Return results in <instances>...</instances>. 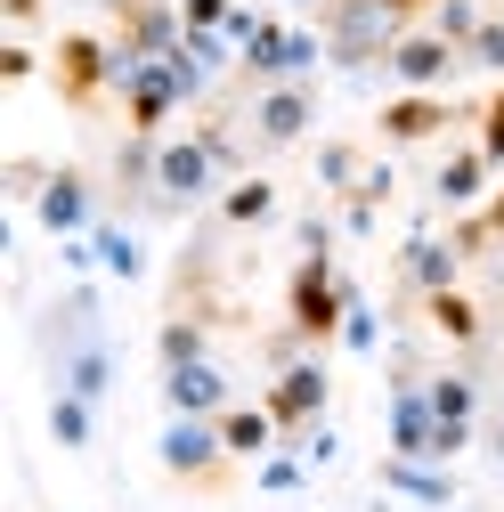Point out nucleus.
Masks as SVG:
<instances>
[{
	"label": "nucleus",
	"instance_id": "obj_27",
	"mask_svg": "<svg viewBox=\"0 0 504 512\" xmlns=\"http://www.w3.org/2000/svg\"><path fill=\"white\" fill-rule=\"evenodd\" d=\"M358 179H366L358 147H350V139H326V147H318V187H326V196H350Z\"/></svg>",
	"mask_w": 504,
	"mask_h": 512
},
{
	"label": "nucleus",
	"instance_id": "obj_22",
	"mask_svg": "<svg viewBox=\"0 0 504 512\" xmlns=\"http://www.w3.org/2000/svg\"><path fill=\"white\" fill-rule=\"evenodd\" d=\"M269 212H277V179H261V171H244L228 196H220V220L228 228H261Z\"/></svg>",
	"mask_w": 504,
	"mask_h": 512
},
{
	"label": "nucleus",
	"instance_id": "obj_18",
	"mask_svg": "<svg viewBox=\"0 0 504 512\" xmlns=\"http://www.w3.org/2000/svg\"><path fill=\"white\" fill-rule=\"evenodd\" d=\"M57 391H82V399H106L114 391V350L90 334V342H74L66 358H57Z\"/></svg>",
	"mask_w": 504,
	"mask_h": 512
},
{
	"label": "nucleus",
	"instance_id": "obj_1",
	"mask_svg": "<svg viewBox=\"0 0 504 512\" xmlns=\"http://www.w3.org/2000/svg\"><path fill=\"white\" fill-rule=\"evenodd\" d=\"M244 171V155H236V139L220 131H196V139H163V163H155V204L163 212H187V204H204L220 179H236Z\"/></svg>",
	"mask_w": 504,
	"mask_h": 512
},
{
	"label": "nucleus",
	"instance_id": "obj_31",
	"mask_svg": "<svg viewBox=\"0 0 504 512\" xmlns=\"http://www.w3.org/2000/svg\"><path fill=\"white\" fill-rule=\"evenodd\" d=\"M187 57H196L204 74H228V66H236V41H228V33H187Z\"/></svg>",
	"mask_w": 504,
	"mask_h": 512
},
{
	"label": "nucleus",
	"instance_id": "obj_34",
	"mask_svg": "<svg viewBox=\"0 0 504 512\" xmlns=\"http://www.w3.org/2000/svg\"><path fill=\"white\" fill-rule=\"evenodd\" d=\"M391 187H399V171H391V163H366V179L350 187V196H358V204H374V212H383V196H391Z\"/></svg>",
	"mask_w": 504,
	"mask_h": 512
},
{
	"label": "nucleus",
	"instance_id": "obj_6",
	"mask_svg": "<svg viewBox=\"0 0 504 512\" xmlns=\"http://www.w3.org/2000/svg\"><path fill=\"white\" fill-rule=\"evenodd\" d=\"M261 407L277 415V431H285V439H293V431H309V423H326V407H334V374H326V358H293V366H277Z\"/></svg>",
	"mask_w": 504,
	"mask_h": 512
},
{
	"label": "nucleus",
	"instance_id": "obj_3",
	"mask_svg": "<svg viewBox=\"0 0 504 512\" xmlns=\"http://www.w3.org/2000/svg\"><path fill=\"white\" fill-rule=\"evenodd\" d=\"M350 301H358V285L334 269V252H301V269H293V285H285L293 342H342Z\"/></svg>",
	"mask_w": 504,
	"mask_h": 512
},
{
	"label": "nucleus",
	"instance_id": "obj_19",
	"mask_svg": "<svg viewBox=\"0 0 504 512\" xmlns=\"http://www.w3.org/2000/svg\"><path fill=\"white\" fill-rule=\"evenodd\" d=\"M220 439H228V456L261 464V456H269V447H277L285 431H277V415H269V407H228V415H220Z\"/></svg>",
	"mask_w": 504,
	"mask_h": 512
},
{
	"label": "nucleus",
	"instance_id": "obj_14",
	"mask_svg": "<svg viewBox=\"0 0 504 512\" xmlns=\"http://www.w3.org/2000/svg\"><path fill=\"white\" fill-rule=\"evenodd\" d=\"M163 407H171V415H228L236 391H228V374H220L212 358H196V366H171V374H163Z\"/></svg>",
	"mask_w": 504,
	"mask_h": 512
},
{
	"label": "nucleus",
	"instance_id": "obj_9",
	"mask_svg": "<svg viewBox=\"0 0 504 512\" xmlns=\"http://www.w3.org/2000/svg\"><path fill=\"white\" fill-rule=\"evenodd\" d=\"M383 74H391L399 90H439L448 74H464V49H456L448 33H431V25H407V33L391 41V57H383Z\"/></svg>",
	"mask_w": 504,
	"mask_h": 512
},
{
	"label": "nucleus",
	"instance_id": "obj_25",
	"mask_svg": "<svg viewBox=\"0 0 504 512\" xmlns=\"http://www.w3.org/2000/svg\"><path fill=\"white\" fill-rule=\"evenodd\" d=\"M423 309H431V326H439V334H448V342H464V350L480 342V309L464 301V285H448V293H431Z\"/></svg>",
	"mask_w": 504,
	"mask_h": 512
},
{
	"label": "nucleus",
	"instance_id": "obj_20",
	"mask_svg": "<svg viewBox=\"0 0 504 512\" xmlns=\"http://www.w3.org/2000/svg\"><path fill=\"white\" fill-rule=\"evenodd\" d=\"M90 244H98V269H106V277H122V285H139V277H147V244L122 228V220H98Z\"/></svg>",
	"mask_w": 504,
	"mask_h": 512
},
{
	"label": "nucleus",
	"instance_id": "obj_29",
	"mask_svg": "<svg viewBox=\"0 0 504 512\" xmlns=\"http://www.w3.org/2000/svg\"><path fill=\"white\" fill-rule=\"evenodd\" d=\"M480 25H488V17H480V0H439V9H431V33H448L456 49H464Z\"/></svg>",
	"mask_w": 504,
	"mask_h": 512
},
{
	"label": "nucleus",
	"instance_id": "obj_23",
	"mask_svg": "<svg viewBox=\"0 0 504 512\" xmlns=\"http://www.w3.org/2000/svg\"><path fill=\"white\" fill-rule=\"evenodd\" d=\"M155 358H163V374H171V366H196V358H212V334H204V317H163V334H155Z\"/></svg>",
	"mask_w": 504,
	"mask_h": 512
},
{
	"label": "nucleus",
	"instance_id": "obj_37",
	"mask_svg": "<svg viewBox=\"0 0 504 512\" xmlns=\"http://www.w3.org/2000/svg\"><path fill=\"white\" fill-rule=\"evenodd\" d=\"M0 74H9V82H33V49L9 41V49H0Z\"/></svg>",
	"mask_w": 504,
	"mask_h": 512
},
{
	"label": "nucleus",
	"instance_id": "obj_26",
	"mask_svg": "<svg viewBox=\"0 0 504 512\" xmlns=\"http://www.w3.org/2000/svg\"><path fill=\"white\" fill-rule=\"evenodd\" d=\"M431 407H439V423H472L480 415V382L472 374H431Z\"/></svg>",
	"mask_w": 504,
	"mask_h": 512
},
{
	"label": "nucleus",
	"instance_id": "obj_38",
	"mask_svg": "<svg viewBox=\"0 0 504 512\" xmlns=\"http://www.w3.org/2000/svg\"><path fill=\"white\" fill-rule=\"evenodd\" d=\"M301 252H334V220H301Z\"/></svg>",
	"mask_w": 504,
	"mask_h": 512
},
{
	"label": "nucleus",
	"instance_id": "obj_42",
	"mask_svg": "<svg viewBox=\"0 0 504 512\" xmlns=\"http://www.w3.org/2000/svg\"><path fill=\"white\" fill-rule=\"evenodd\" d=\"M496 106H504V98H496Z\"/></svg>",
	"mask_w": 504,
	"mask_h": 512
},
{
	"label": "nucleus",
	"instance_id": "obj_32",
	"mask_svg": "<svg viewBox=\"0 0 504 512\" xmlns=\"http://www.w3.org/2000/svg\"><path fill=\"white\" fill-rule=\"evenodd\" d=\"M383 342V317H374L366 301H350V317H342V350H374Z\"/></svg>",
	"mask_w": 504,
	"mask_h": 512
},
{
	"label": "nucleus",
	"instance_id": "obj_13",
	"mask_svg": "<svg viewBox=\"0 0 504 512\" xmlns=\"http://www.w3.org/2000/svg\"><path fill=\"white\" fill-rule=\"evenodd\" d=\"M456 277H464V252H456L448 236H407V244H399V285H407L415 301L448 293Z\"/></svg>",
	"mask_w": 504,
	"mask_h": 512
},
{
	"label": "nucleus",
	"instance_id": "obj_28",
	"mask_svg": "<svg viewBox=\"0 0 504 512\" xmlns=\"http://www.w3.org/2000/svg\"><path fill=\"white\" fill-rule=\"evenodd\" d=\"M464 74H504V17H488V25L464 41Z\"/></svg>",
	"mask_w": 504,
	"mask_h": 512
},
{
	"label": "nucleus",
	"instance_id": "obj_4",
	"mask_svg": "<svg viewBox=\"0 0 504 512\" xmlns=\"http://www.w3.org/2000/svg\"><path fill=\"white\" fill-rule=\"evenodd\" d=\"M236 66L261 82V90H269V82H309V74L326 66V33H318V25H277V17H269L261 33L244 41Z\"/></svg>",
	"mask_w": 504,
	"mask_h": 512
},
{
	"label": "nucleus",
	"instance_id": "obj_16",
	"mask_svg": "<svg viewBox=\"0 0 504 512\" xmlns=\"http://www.w3.org/2000/svg\"><path fill=\"white\" fill-rule=\"evenodd\" d=\"M383 488L407 496V504H423V512H448V504H456L448 464H431V456H383Z\"/></svg>",
	"mask_w": 504,
	"mask_h": 512
},
{
	"label": "nucleus",
	"instance_id": "obj_40",
	"mask_svg": "<svg viewBox=\"0 0 504 512\" xmlns=\"http://www.w3.org/2000/svg\"><path fill=\"white\" fill-rule=\"evenodd\" d=\"M285 9H326V0H285Z\"/></svg>",
	"mask_w": 504,
	"mask_h": 512
},
{
	"label": "nucleus",
	"instance_id": "obj_41",
	"mask_svg": "<svg viewBox=\"0 0 504 512\" xmlns=\"http://www.w3.org/2000/svg\"><path fill=\"white\" fill-rule=\"evenodd\" d=\"M496 464H504V423H496Z\"/></svg>",
	"mask_w": 504,
	"mask_h": 512
},
{
	"label": "nucleus",
	"instance_id": "obj_24",
	"mask_svg": "<svg viewBox=\"0 0 504 512\" xmlns=\"http://www.w3.org/2000/svg\"><path fill=\"white\" fill-rule=\"evenodd\" d=\"M496 236H504V187H488V196H480V204L456 220V236H448V244H456L464 261H472V252H488Z\"/></svg>",
	"mask_w": 504,
	"mask_h": 512
},
{
	"label": "nucleus",
	"instance_id": "obj_33",
	"mask_svg": "<svg viewBox=\"0 0 504 512\" xmlns=\"http://www.w3.org/2000/svg\"><path fill=\"white\" fill-rule=\"evenodd\" d=\"M179 17H187V33H220L236 17V0H179Z\"/></svg>",
	"mask_w": 504,
	"mask_h": 512
},
{
	"label": "nucleus",
	"instance_id": "obj_35",
	"mask_svg": "<svg viewBox=\"0 0 504 512\" xmlns=\"http://www.w3.org/2000/svg\"><path fill=\"white\" fill-rule=\"evenodd\" d=\"M301 456H309V464H334V456H342V439H334L326 423H309V431H301Z\"/></svg>",
	"mask_w": 504,
	"mask_h": 512
},
{
	"label": "nucleus",
	"instance_id": "obj_8",
	"mask_svg": "<svg viewBox=\"0 0 504 512\" xmlns=\"http://www.w3.org/2000/svg\"><path fill=\"white\" fill-rule=\"evenodd\" d=\"M33 220H41L57 244H66V236H90V228H98V179H90L82 163H57L49 187L33 196Z\"/></svg>",
	"mask_w": 504,
	"mask_h": 512
},
{
	"label": "nucleus",
	"instance_id": "obj_5",
	"mask_svg": "<svg viewBox=\"0 0 504 512\" xmlns=\"http://www.w3.org/2000/svg\"><path fill=\"white\" fill-rule=\"evenodd\" d=\"M155 456H163V472H171V480H196V488H212V480L228 472L220 415H171V423L155 431Z\"/></svg>",
	"mask_w": 504,
	"mask_h": 512
},
{
	"label": "nucleus",
	"instance_id": "obj_39",
	"mask_svg": "<svg viewBox=\"0 0 504 512\" xmlns=\"http://www.w3.org/2000/svg\"><path fill=\"white\" fill-rule=\"evenodd\" d=\"M383 9H391V17L407 25V17H423V9H439V0H383Z\"/></svg>",
	"mask_w": 504,
	"mask_h": 512
},
{
	"label": "nucleus",
	"instance_id": "obj_15",
	"mask_svg": "<svg viewBox=\"0 0 504 512\" xmlns=\"http://www.w3.org/2000/svg\"><path fill=\"white\" fill-rule=\"evenodd\" d=\"M391 456H431L439 439V407H431V382H407V391H391Z\"/></svg>",
	"mask_w": 504,
	"mask_h": 512
},
{
	"label": "nucleus",
	"instance_id": "obj_21",
	"mask_svg": "<svg viewBox=\"0 0 504 512\" xmlns=\"http://www.w3.org/2000/svg\"><path fill=\"white\" fill-rule=\"evenodd\" d=\"M49 439L66 447V456H82V447L98 439V399H82V391H57V399H49Z\"/></svg>",
	"mask_w": 504,
	"mask_h": 512
},
{
	"label": "nucleus",
	"instance_id": "obj_30",
	"mask_svg": "<svg viewBox=\"0 0 504 512\" xmlns=\"http://www.w3.org/2000/svg\"><path fill=\"white\" fill-rule=\"evenodd\" d=\"M309 480V456H285V447H269V456H261V488L269 496H293Z\"/></svg>",
	"mask_w": 504,
	"mask_h": 512
},
{
	"label": "nucleus",
	"instance_id": "obj_7",
	"mask_svg": "<svg viewBox=\"0 0 504 512\" xmlns=\"http://www.w3.org/2000/svg\"><path fill=\"white\" fill-rule=\"evenodd\" d=\"M309 131H318V90L309 82H269L261 98H252V147L261 155H277V147H293Z\"/></svg>",
	"mask_w": 504,
	"mask_h": 512
},
{
	"label": "nucleus",
	"instance_id": "obj_11",
	"mask_svg": "<svg viewBox=\"0 0 504 512\" xmlns=\"http://www.w3.org/2000/svg\"><path fill=\"white\" fill-rule=\"evenodd\" d=\"M114 17H122V33H114L122 57H171V49L187 41L179 0H114Z\"/></svg>",
	"mask_w": 504,
	"mask_h": 512
},
{
	"label": "nucleus",
	"instance_id": "obj_12",
	"mask_svg": "<svg viewBox=\"0 0 504 512\" xmlns=\"http://www.w3.org/2000/svg\"><path fill=\"white\" fill-rule=\"evenodd\" d=\"M374 131H383L391 147H423V139H439V131H456V106L439 98V90H399L383 114H374Z\"/></svg>",
	"mask_w": 504,
	"mask_h": 512
},
{
	"label": "nucleus",
	"instance_id": "obj_2",
	"mask_svg": "<svg viewBox=\"0 0 504 512\" xmlns=\"http://www.w3.org/2000/svg\"><path fill=\"white\" fill-rule=\"evenodd\" d=\"M318 33H326V66L334 74H366V66H383V57H391V41L407 25L383 9V0H326Z\"/></svg>",
	"mask_w": 504,
	"mask_h": 512
},
{
	"label": "nucleus",
	"instance_id": "obj_17",
	"mask_svg": "<svg viewBox=\"0 0 504 512\" xmlns=\"http://www.w3.org/2000/svg\"><path fill=\"white\" fill-rule=\"evenodd\" d=\"M488 187H496V163H488L480 147H456L448 163L431 171V204H448V212H472V204L488 196Z\"/></svg>",
	"mask_w": 504,
	"mask_h": 512
},
{
	"label": "nucleus",
	"instance_id": "obj_10",
	"mask_svg": "<svg viewBox=\"0 0 504 512\" xmlns=\"http://www.w3.org/2000/svg\"><path fill=\"white\" fill-rule=\"evenodd\" d=\"M114 74H122V57H114L106 33H66L57 41V90H66V106H98L114 90Z\"/></svg>",
	"mask_w": 504,
	"mask_h": 512
},
{
	"label": "nucleus",
	"instance_id": "obj_36",
	"mask_svg": "<svg viewBox=\"0 0 504 512\" xmlns=\"http://www.w3.org/2000/svg\"><path fill=\"white\" fill-rule=\"evenodd\" d=\"M0 25H9V33H25V25H41V0H0Z\"/></svg>",
	"mask_w": 504,
	"mask_h": 512
}]
</instances>
